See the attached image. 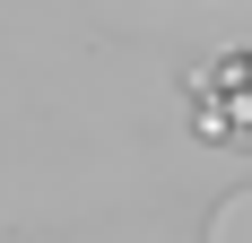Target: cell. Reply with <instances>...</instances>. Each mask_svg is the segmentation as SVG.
<instances>
[{
  "label": "cell",
  "mask_w": 252,
  "mask_h": 243,
  "mask_svg": "<svg viewBox=\"0 0 252 243\" xmlns=\"http://www.w3.org/2000/svg\"><path fill=\"white\" fill-rule=\"evenodd\" d=\"M191 122L209 139H252V52H226L218 70H191Z\"/></svg>",
  "instance_id": "1"
}]
</instances>
